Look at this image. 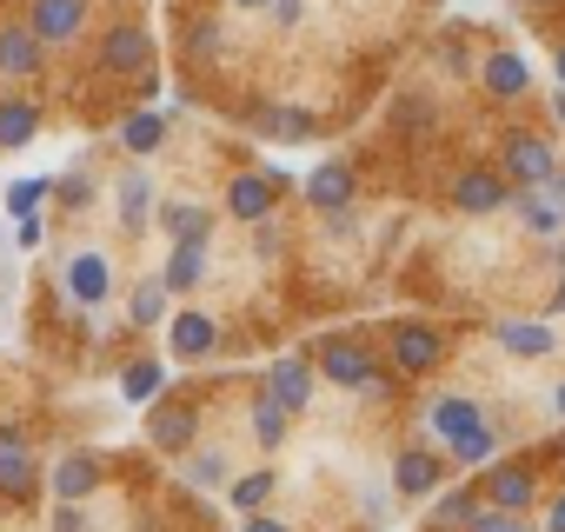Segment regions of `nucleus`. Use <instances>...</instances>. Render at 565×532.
I'll return each instance as SVG.
<instances>
[{"label": "nucleus", "instance_id": "nucleus-1", "mask_svg": "<svg viewBox=\"0 0 565 532\" xmlns=\"http://www.w3.org/2000/svg\"><path fill=\"white\" fill-rule=\"evenodd\" d=\"M439 360H446V333L439 327H426V320H393L386 327V366L399 380H426V373H439Z\"/></svg>", "mask_w": 565, "mask_h": 532}, {"label": "nucleus", "instance_id": "nucleus-2", "mask_svg": "<svg viewBox=\"0 0 565 532\" xmlns=\"http://www.w3.org/2000/svg\"><path fill=\"white\" fill-rule=\"evenodd\" d=\"M279 193H287V167H239L233 180H226V213L239 220V226H259V220H273L279 213Z\"/></svg>", "mask_w": 565, "mask_h": 532}, {"label": "nucleus", "instance_id": "nucleus-3", "mask_svg": "<svg viewBox=\"0 0 565 532\" xmlns=\"http://www.w3.org/2000/svg\"><path fill=\"white\" fill-rule=\"evenodd\" d=\"M313 360H320V380H333V386H347V393H380L386 373H393V366H380L373 347H360V340H327Z\"/></svg>", "mask_w": 565, "mask_h": 532}, {"label": "nucleus", "instance_id": "nucleus-4", "mask_svg": "<svg viewBox=\"0 0 565 532\" xmlns=\"http://www.w3.org/2000/svg\"><path fill=\"white\" fill-rule=\"evenodd\" d=\"M499 160H505V180H512V187L565 180V173H558V147H552L545 134H525V127H512V134L499 140Z\"/></svg>", "mask_w": 565, "mask_h": 532}, {"label": "nucleus", "instance_id": "nucleus-5", "mask_svg": "<svg viewBox=\"0 0 565 532\" xmlns=\"http://www.w3.org/2000/svg\"><path fill=\"white\" fill-rule=\"evenodd\" d=\"M446 200H452V213H466V220H486V213H499V206H512V180L472 160V167H459V173H452V187H446Z\"/></svg>", "mask_w": 565, "mask_h": 532}, {"label": "nucleus", "instance_id": "nucleus-6", "mask_svg": "<svg viewBox=\"0 0 565 532\" xmlns=\"http://www.w3.org/2000/svg\"><path fill=\"white\" fill-rule=\"evenodd\" d=\"M479 426H486V413H479V400H466V393H439V400L426 406V433H433V446H439V453L466 446Z\"/></svg>", "mask_w": 565, "mask_h": 532}, {"label": "nucleus", "instance_id": "nucleus-7", "mask_svg": "<svg viewBox=\"0 0 565 532\" xmlns=\"http://www.w3.org/2000/svg\"><path fill=\"white\" fill-rule=\"evenodd\" d=\"M287 413H307V400H313V386H320V360H307V353H279L273 366H266V380H259Z\"/></svg>", "mask_w": 565, "mask_h": 532}, {"label": "nucleus", "instance_id": "nucleus-8", "mask_svg": "<svg viewBox=\"0 0 565 532\" xmlns=\"http://www.w3.org/2000/svg\"><path fill=\"white\" fill-rule=\"evenodd\" d=\"M446 486V453L439 446H399L393 459V492L399 499H433Z\"/></svg>", "mask_w": 565, "mask_h": 532}, {"label": "nucleus", "instance_id": "nucleus-9", "mask_svg": "<svg viewBox=\"0 0 565 532\" xmlns=\"http://www.w3.org/2000/svg\"><path fill=\"white\" fill-rule=\"evenodd\" d=\"M353 193H360L353 160H320V167L307 173V187H300V200H307L313 213H347V206H353Z\"/></svg>", "mask_w": 565, "mask_h": 532}, {"label": "nucleus", "instance_id": "nucleus-10", "mask_svg": "<svg viewBox=\"0 0 565 532\" xmlns=\"http://www.w3.org/2000/svg\"><path fill=\"white\" fill-rule=\"evenodd\" d=\"M193 433H200V406L193 400H153V413H147L153 453H193Z\"/></svg>", "mask_w": 565, "mask_h": 532}, {"label": "nucleus", "instance_id": "nucleus-11", "mask_svg": "<svg viewBox=\"0 0 565 532\" xmlns=\"http://www.w3.org/2000/svg\"><path fill=\"white\" fill-rule=\"evenodd\" d=\"M147 61H153V41H147V28H134V21L107 28V41H100V74H114V81H134V74H147Z\"/></svg>", "mask_w": 565, "mask_h": 532}, {"label": "nucleus", "instance_id": "nucleus-12", "mask_svg": "<svg viewBox=\"0 0 565 532\" xmlns=\"http://www.w3.org/2000/svg\"><path fill=\"white\" fill-rule=\"evenodd\" d=\"M167 353H173V360H213V353H220V320L200 313V307H180V313L167 320Z\"/></svg>", "mask_w": 565, "mask_h": 532}, {"label": "nucleus", "instance_id": "nucleus-13", "mask_svg": "<svg viewBox=\"0 0 565 532\" xmlns=\"http://www.w3.org/2000/svg\"><path fill=\"white\" fill-rule=\"evenodd\" d=\"M61 287H67V300H81V307H100V300L114 294V259H107L100 246L74 253V259H67V274H61Z\"/></svg>", "mask_w": 565, "mask_h": 532}, {"label": "nucleus", "instance_id": "nucleus-14", "mask_svg": "<svg viewBox=\"0 0 565 532\" xmlns=\"http://www.w3.org/2000/svg\"><path fill=\"white\" fill-rule=\"evenodd\" d=\"M100 479H107V466H100V453H67L54 472H47V492L61 499V506H87L94 492H100Z\"/></svg>", "mask_w": 565, "mask_h": 532}, {"label": "nucleus", "instance_id": "nucleus-15", "mask_svg": "<svg viewBox=\"0 0 565 532\" xmlns=\"http://www.w3.org/2000/svg\"><path fill=\"white\" fill-rule=\"evenodd\" d=\"M512 206L532 233L558 240L565 233V180H545V187H512Z\"/></svg>", "mask_w": 565, "mask_h": 532}, {"label": "nucleus", "instance_id": "nucleus-16", "mask_svg": "<svg viewBox=\"0 0 565 532\" xmlns=\"http://www.w3.org/2000/svg\"><path fill=\"white\" fill-rule=\"evenodd\" d=\"M492 347L512 353V360H552L558 327H545V320H492Z\"/></svg>", "mask_w": 565, "mask_h": 532}, {"label": "nucleus", "instance_id": "nucleus-17", "mask_svg": "<svg viewBox=\"0 0 565 532\" xmlns=\"http://www.w3.org/2000/svg\"><path fill=\"white\" fill-rule=\"evenodd\" d=\"M41 61H47V41H41L28 21H8V28H0V74H8V81H34Z\"/></svg>", "mask_w": 565, "mask_h": 532}, {"label": "nucleus", "instance_id": "nucleus-18", "mask_svg": "<svg viewBox=\"0 0 565 532\" xmlns=\"http://www.w3.org/2000/svg\"><path fill=\"white\" fill-rule=\"evenodd\" d=\"M479 499L499 506V512H525V506L539 499V479H532V466H492V472L479 479Z\"/></svg>", "mask_w": 565, "mask_h": 532}, {"label": "nucleus", "instance_id": "nucleus-19", "mask_svg": "<svg viewBox=\"0 0 565 532\" xmlns=\"http://www.w3.org/2000/svg\"><path fill=\"white\" fill-rule=\"evenodd\" d=\"M81 21H87V0H28V28H34L47 47L74 41V34H81Z\"/></svg>", "mask_w": 565, "mask_h": 532}, {"label": "nucleus", "instance_id": "nucleus-20", "mask_svg": "<svg viewBox=\"0 0 565 532\" xmlns=\"http://www.w3.org/2000/svg\"><path fill=\"white\" fill-rule=\"evenodd\" d=\"M479 87H486L492 100H519V94L532 87V67H525V54H512V47H492V54L479 61Z\"/></svg>", "mask_w": 565, "mask_h": 532}, {"label": "nucleus", "instance_id": "nucleus-21", "mask_svg": "<svg viewBox=\"0 0 565 532\" xmlns=\"http://www.w3.org/2000/svg\"><path fill=\"white\" fill-rule=\"evenodd\" d=\"M253 127L266 140H313L320 134V120L307 107H287V100H253Z\"/></svg>", "mask_w": 565, "mask_h": 532}, {"label": "nucleus", "instance_id": "nucleus-22", "mask_svg": "<svg viewBox=\"0 0 565 532\" xmlns=\"http://www.w3.org/2000/svg\"><path fill=\"white\" fill-rule=\"evenodd\" d=\"M153 226H160L173 246H206V233H213V213H206L200 200H167V206L153 213Z\"/></svg>", "mask_w": 565, "mask_h": 532}, {"label": "nucleus", "instance_id": "nucleus-23", "mask_svg": "<svg viewBox=\"0 0 565 532\" xmlns=\"http://www.w3.org/2000/svg\"><path fill=\"white\" fill-rule=\"evenodd\" d=\"M41 134V100L34 94H0V153H21Z\"/></svg>", "mask_w": 565, "mask_h": 532}, {"label": "nucleus", "instance_id": "nucleus-24", "mask_svg": "<svg viewBox=\"0 0 565 532\" xmlns=\"http://www.w3.org/2000/svg\"><path fill=\"white\" fill-rule=\"evenodd\" d=\"M246 426H253V439H259L266 453H279V446H287V439H294V413H287V406H279V400H273L266 386L253 393V406H246Z\"/></svg>", "mask_w": 565, "mask_h": 532}, {"label": "nucleus", "instance_id": "nucleus-25", "mask_svg": "<svg viewBox=\"0 0 565 532\" xmlns=\"http://www.w3.org/2000/svg\"><path fill=\"white\" fill-rule=\"evenodd\" d=\"M114 206H120V226H127V233L153 226V180H147V167H127V173H120Z\"/></svg>", "mask_w": 565, "mask_h": 532}, {"label": "nucleus", "instance_id": "nucleus-26", "mask_svg": "<svg viewBox=\"0 0 565 532\" xmlns=\"http://www.w3.org/2000/svg\"><path fill=\"white\" fill-rule=\"evenodd\" d=\"M167 107H134L127 120H120V147L134 153V160H147V153H160V140H167Z\"/></svg>", "mask_w": 565, "mask_h": 532}, {"label": "nucleus", "instance_id": "nucleus-27", "mask_svg": "<svg viewBox=\"0 0 565 532\" xmlns=\"http://www.w3.org/2000/svg\"><path fill=\"white\" fill-rule=\"evenodd\" d=\"M34 492H41V466H34V453H0V499L28 506Z\"/></svg>", "mask_w": 565, "mask_h": 532}, {"label": "nucleus", "instance_id": "nucleus-28", "mask_svg": "<svg viewBox=\"0 0 565 532\" xmlns=\"http://www.w3.org/2000/svg\"><path fill=\"white\" fill-rule=\"evenodd\" d=\"M167 300H173V294H167L160 274H153V280H134V294H127V320H134V327H167V320H173Z\"/></svg>", "mask_w": 565, "mask_h": 532}, {"label": "nucleus", "instance_id": "nucleus-29", "mask_svg": "<svg viewBox=\"0 0 565 532\" xmlns=\"http://www.w3.org/2000/svg\"><path fill=\"white\" fill-rule=\"evenodd\" d=\"M160 280H167V294H193L206 280V246H173L167 266H160Z\"/></svg>", "mask_w": 565, "mask_h": 532}, {"label": "nucleus", "instance_id": "nucleus-30", "mask_svg": "<svg viewBox=\"0 0 565 532\" xmlns=\"http://www.w3.org/2000/svg\"><path fill=\"white\" fill-rule=\"evenodd\" d=\"M120 393H127L134 406H153V400L167 393V366H160V360H134V366H120Z\"/></svg>", "mask_w": 565, "mask_h": 532}, {"label": "nucleus", "instance_id": "nucleus-31", "mask_svg": "<svg viewBox=\"0 0 565 532\" xmlns=\"http://www.w3.org/2000/svg\"><path fill=\"white\" fill-rule=\"evenodd\" d=\"M180 479H186L193 492H220V486H226V453H213V446L180 453Z\"/></svg>", "mask_w": 565, "mask_h": 532}, {"label": "nucleus", "instance_id": "nucleus-32", "mask_svg": "<svg viewBox=\"0 0 565 532\" xmlns=\"http://www.w3.org/2000/svg\"><path fill=\"white\" fill-rule=\"evenodd\" d=\"M479 506H486V499H479L472 486H452V492H439V499H433V525H439V532H466Z\"/></svg>", "mask_w": 565, "mask_h": 532}, {"label": "nucleus", "instance_id": "nucleus-33", "mask_svg": "<svg viewBox=\"0 0 565 532\" xmlns=\"http://www.w3.org/2000/svg\"><path fill=\"white\" fill-rule=\"evenodd\" d=\"M273 492H279V472H273V466H259V472H239V479L226 486V499H233L239 512H259Z\"/></svg>", "mask_w": 565, "mask_h": 532}, {"label": "nucleus", "instance_id": "nucleus-34", "mask_svg": "<svg viewBox=\"0 0 565 532\" xmlns=\"http://www.w3.org/2000/svg\"><path fill=\"white\" fill-rule=\"evenodd\" d=\"M220 54H226V28H220V21H193V28H186V61L213 67Z\"/></svg>", "mask_w": 565, "mask_h": 532}, {"label": "nucleus", "instance_id": "nucleus-35", "mask_svg": "<svg viewBox=\"0 0 565 532\" xmlns=\"http://www.w3.org/2000/svg\"><path fill=\"white\" fill-rule=\"evenodd\" d=\"M499 439H505V433H499V426H492V419H486V426H479V433H472V439H466V446H452V453H446V459H452V466H486V459H492V453H499Z\"/></svg>", "mask_w": 565, "mask_h": 532}, {"label": "nucleus", "instance_id": "nucleus-36", "mask_svg": "<svg viewBox=\"0 0 565 532\" xmlns=\"http://www.w3.org/2000/svg\"><path fill=\"white\" fill-rule=\"evenodd\" d=\"M47 193H54V180H14V187H8V213H14V226L34 220V206H41Z\"/></svg>", "mask_w": 565, "mask_h": 532}, {"label": "nucleus", "instance_id": "nucleus-37", "mask_svg": "<svg viewBox=\"0 0 565 532\" xmlns=\"http://www.w3.org/2000/svg\"><path fill=\"white\" fill-rule=\"evenodd\" d=\"M466 532H539V525H532L525 512H499V506H479Z\"/></svg>", "mask_w": 565, "mask_h": 532}, {"label": "nucleus", "instance_id": "nucleus-38", "mask_svg": "<svg viewBox=\"0 0 565 532\" xmlns=\"http://www.w3.org/2000/svg\"><path fill=\"white\" fill-rule=\"evenodd\" d=\"M393 120H399L406 134H426L439 114H433V100H419V94H413V100H399V114H393Z\"/></svg>", "mask_w": 565, "mask_h": 532}, {"label": "nucleus", "instance_id": "nucleus-39", "mask_svg": "<svg viewBox=\"0 0 565 532\" xmlns=\"http://www.w3.org/2000/svg\"><path fill=\"white\" fill-rule=\"evenodd\" d=\"M54 193H61L67 206H87V193H94V187H87V173H67V180H54Z\"/></svg>", "mask_w": 565, "mask_h": 532}, {"label": "nucleus", "instance_id": "nucleus-40", "mask_svg": "<svg viewBox=\"0 0 565 532\" xmlns=\"http://www.w3.org/2000/svg\"><path fill=\"white\" fill-rule=\"evenodd\" d=\"M54 532H94L87 506H61V512H54Z\"/></svg>", "mask_w": 565, "mask_h": 532}, {"label": "nucleus", "instance_id": "nucleus-41", "mask_svg": "<svg viewBox=\"0 0 565 532\" xmlns=\"http://www.w3.org/2000/svg\"><path fill=\"white\" fill-rule=\"evenodd\" d=\"M0 453H34L28 426H14V419H0Z\"/></svg>", "mask_w": 565, "mask_h": 532}, {"label": "nucleus", "instance_id": "nucleus-42", "mask_svg": "<svg viewBox=\"0 0 565 532\" xmlns=\"http://www.w3.org/2000/svg\"><path fill=\"white\" fill-rule=\"evenodd\" d=\"M14 246H21V253H34V246H41V213H34V220H21V226H14Z\"/></svg>", "mask_w": 565, "mask_h": 532}, {"label": "nucleus", "instance_id": "nucleus-43", "mask_svg": "<svg viewBox=\"0 0 565 532\" xmlns=\"http://www.w3.org/2000/svg\"><path fill=\"white\" fill-rule=\"evenodd\" d=\"M539 532H565V492H558V499L539 512Z\"/></svg>", "mask_w": 565, "mask_h": 532}, {"label": "nucleus", "instance_id": "nucleus-44", "mask_svg": "<svg viewBox=\"0 0 565 532\" xmlns=\"http://www.w3.org/2000/svg\"><path fill=\"white\" fill-rule=\"evenodd\" d=\"M239 532H294V525H279V519H266V512H246V525Z\"/></svg>", "mask_w": 565, "mask_h": 532}, {"label": "nucleus", "instance_id": "nucleus-45", "mask_svg": "<svg viewBox=\"0 0 565 532\" xmlns=\"http://www.w3.org/2000/svg\"><path fill=\"white\" fill-rule=\"evenodd\" d=\"M552 87H565V41L552 47Z\"/></svg>", "mask_w": 565, "mask_h": 532}, {"label": "nucleus", "instance_id": "nucleus-46", "mask_svg": "<svg viewBox=\"0 0 565 532\" xmlns=\"http://www.w3.org/2000/svg\"><path fill=\"white\" fill-rule=\"evenodd\" d=\"M545 114H552V120L565 127V87H552V107H545Z\"/></svg>", "mask_w": 565, "mask_h": 532}, {"label": "nucleus", "instance_id": "nucleus-47", "mask_svg": "<svg viewBox=\"0 0 565 532\" xmlns=\"http://www.w3.org/2000/svg\"><path fill=\"white\" fill-rule=\"evenodd\" d=\"M552 419H565V380L552 386Z\"/></svg>", "mask_w": 565, "mask_h": 532}, {"label": "nucleus", "instance_id": "nucleus-48", "mask_svg": "<svg viewBox=\"0 0 565 532\" xmlns=\"http://www.w3.org/2000/svg\"><path fill=\"white\" fill-rule=\"evenodd\" d=\"M552 313H565V266H558V294H552Z\"/></svg>", "mask_w": 565, "mask_h": 532}, {"label": "nucleus", "instance_id": "nucleus-49", "mask_svg": "<svg viewBox=\"0 0 565 532\" xmlns=\"http://www.w3.org/2000/svg\"><path fill=\"white\" fill-rule=\"evenodd\" d=\"M226 8H239V14H259V8H266V0H226Z\"/></svg>", "mask_w": 565, "mask_h": 532}, {"label": "nucleus", "instance_id": "nucleus-50", "mask_svg": "<svg viewBox=\"0 0 565 532\" xmlns=\"http://www.w3.org/2000/svg\"><path fill=\"white\" fill-rule=\"evenodd\" d=\"M552 453H558V459H565V433H558V439H552Z\"/></svg>", "mask_w": 565, "mask_h": 532}, {"label": "nucleus", "instance_id": "nucleus-51", "mask_svg": "<svg viewBox=\"0 0 565 532\" xmlns=\"http://www.w3.org/2000/svg\"><path fill=\"white\" fill-rule=\"evenodd\" d=\"M532 8H539V0H532Z\"/></svg>", "mask_w": 565, "mask_h": 532}]
</instances>
